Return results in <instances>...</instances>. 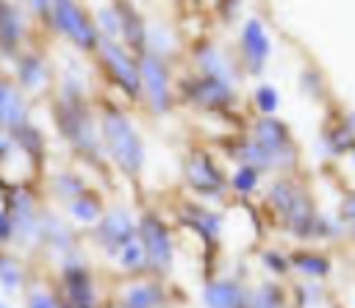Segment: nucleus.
<instances>
[{"mask_svg": "<svg viewBox=\"0 0 355 308\" xmlns=\"http://www.w3.org/2000/svg\"><path fill=\"white\" fill-rule=\"evenodd\" d=\"M186 178H189L191 189L200 191V194H205V197H216L225 189L222 172L216 169V164L202 150H197V153L189 155V161H186Z\"/></svg>", "mask_w": 355, "mask_h": 308, "instance_id": "obj_9", "label": "nucleus"}, {"mask_svg": "<svg viewBox=\"0 0 355 308\" xmlns=\"http://www.w3.org/2000/svg\"><path fill=\"white\" fill-rule=\"evenodd\" d=\"M3 122H6L8 130L25 125V105H22V100L14 94V89H11L8 83H3Z\"/></svg>", "mask_w": 355, "mask_h": 308, "instance_id": "obj_18", "label": "nucleus"}, {"mask_svg": "<svg viewBox=\"0 0 355 308\" xmlns=\"http://www.w3.org/2000/svg\"><path fill=\"white\" fill-rule=\"evenodd\" d=\"M141 83H144V94L150 100V105L164 114L169 111V75H166V67L164 61L155 55V53H141Z\"/></svg>", "mask_w": 355, "mask_h": 308, "instance_id": "obj_7", "label": "nucleus"}, {"mask_svg": "<svg viewBox=\"0 0 355 308\" xmlns=\"http://www.w3.org/2000/svg\"><path fill=\"white\" fill-rule=\"evenodd\" d=\"M0 277H3V283H6L8 289H14L22 275H19V269H17V264H14L11 258H3V261H0Z\"/></svg>", "mask_w": 355, "mask_h": 308, "instance_id": "obj_29", "label": "nucleus"}, {"mask_svg": "<svg viewBox=\"0 0 355 308\" xmlns=\"http://www.w3.org/2000/svg\"><path fill=\"white\" fill-rule=\"evenodd\" d=\"M183 222L191 225L194 230H200L205 239L216 236V230H219V216H216V214H208V211L200 208V205H186V208H183Z\"/></svg>", "mask_w": 355, "mask_h": 308, "instance_id": "obj_17", "label": "nucleus"}, {"mask_svg": "<svg viewBox=\"0 0 355 308\" xmlns=\"http://www.w3.org/2000/svg\"><path fill=\"white\" fill-rule=\"evenodd\" d=\"M125 302L128 305H155V302H161V291L155 286H133V289H128Z\"/></svg>", "mask_w": 355, "mask_h": 308, "instance_id": "obj_25", "label": "nucleus"}, {"mask_svg": "<svg viewBox=\"0 0 355 308\" xmlns=\"http://www.w3.org/2000/svg\"><path fill=\"white\" fill-rule=\"evenodd\" d=\"M55 119H58V128L67 136V142L97 164V139H94L92 119L83 108L78 89H64V97L55 105Z\"/></svg>", "mask_w": 355, "mask_h": 308, "instance_id": "obj_2", "label": "nucleus"}, {"mask_svg": "<svg viewBox=\"0 0 355 308\" xmlns=\"http://www.w3.org/2000/svg\"><path fill=\"white\" fill-rule=\"evenodd\" d=\"M263 264H269L275 272H283V269H286V261H283L277 253H266V255H263Z\"/></svg>", "mask_w": 355, "mask_h": 308, "instance_id": "obj_34", "label": "nucleus"}, {"mask_svg": "<svg viewBox=\"0 0 355 308\" xmlns=\"http://www.w3.org/2000/svg\"><path fill=\"white\" fill-rule=\"evenodd\" d=\"M239 155H241V161L244 164H250V166H258V169H269L277 158L261 144V142H255V139H247V142H241L239 144Z\"/></svg>", "mask_w": 355, "mask_h": 308, "instance_id": "obj_19", "label": "nucleus"}, {"mask_svg": "<svg viewBox=\"0 0 355 308\" xmlns=\"http://www.w3.org/2000/svg\"><path fill=\"white\" fill-rule=\"evenodd\" d=\"M252 139L261 142L277 161H283L286 155H291V153H288V130H286V125L277 122V119L269 117V114H263V117L255 122V128H252Z\"/></svg>", "mask_w": 355, "mask_h": 308, "instance_id": "obj_12", "label": "nucleus"}, {"mask_svg": "<svg viewBox=\"0 0 355 308\" xmlns=\"http://www.w3.org/2000/svg\"><path fill=\"white\" fill-rule=\"evenodd\" d=\"M139 236H141V244L147 250V264L161 275L169 272V266H172V241H169V233H166L164 222L153 214L141 216Z\"/></svg>", "mask_w": 355, "mask_h": 308, "instance_id": "obj_6", "label": "nucleus"}, {"mask_svg": "<svg viewBox=\"0 0 355 308\" xmlns=\"http://www.w3.org/2000/svg\"><path fill=\"white\" fill-rule=\"evenodd\" d=\"M11 133L17 136V144H19L25 153H31L33 158H39V155H42V150H44V142H42V136H39V130H36V128H31V125L25 122V125L14 128Z\"/></svg>", "mask_w": 355, "mask_h": 308, "instance_id": "obj_23", "label": "nucleus"}, {"mask_svg": "<svg viewBox=\"0 0 355 308\" xmlns=\"http://www.w3.org/2000/svg\"><path fill=\"white\" fill-rule=\"evenodd\" d=\"M197 64H200V69L205 72V75H216V78H222V80H233V69H230V64L211 47V44H200L197 47Z\"/></svg>", "mask_w": 355, "mask_h": 308, "instance_id": "obj_15", "label": "nucleus"}, {"mask_svg": "<svg viewBox=\"0 0 355 308\" xmlns=\"http://www.w3.org/2000/svg\"><path fill=\"white\" fill-rule=\"evenodd\" d=\"M97 19H100V28H103L108 36H114V33H119V31H122V22H119V8H100Z\"/></svg>", "mask_w": 355, "mask_h": 308, "instance_id": "obj_28", "label": "nucleus"}, {"mask_svg": "<svg viewBox=\"0 0 355 308\" xmlns=\"http://www.w3.org/2000/svg\"><path fill=\"white\" fill-rule=\"evenodd\" d=\"M116 8H119V22H122L125 42H128L133 50L144 53V25H141V17H139L128 3H116Z\"/></svg>", "mask_w": 355, "mask_h": 308, "instance_id": "obj_14", "label": "nucleus"}, {"mask_svg": "<svg viewBox=\"0 0 355 308\" xmlns=\"http://www.w3.org/2000/svg\"><path fill=\"white\" fill-rule=\"evenodd\" d=\"M53 19L61 33H67L80 50H94L100 44L97 25L75 6V0H53Z\"/></svg>", "mask_w": 355, "mask_h": 308, "instance_id": "obj_4", "label": "nucleus"}, {"mask_svg": "<svg viewBox=\"0 0 355 308\" xmlns=\"http://www.w3.org/2000/svg\"><path fill=\"white\" fill-rule=\"evenodd\" d=\"M349 125H352V128H355V114H352V117H349Z\"/></svg>", "mask_w": 355, "mask_h": 308, "instance_id": "obj_36", "label": "nucleus"}, {"mask_svg": "<svg viewBox=\"0 0 355 308\" xmlns=\"http://www.w3.org/2000/svg\"><path fill=\"white\" fill-rule=\"evenodd\" d=\"M258 108H261L263 114H272V111L277 108V94H275L272 86H261V89H258Z\"/></svg>", "mask_w": 355, "mask_h": 308, "instance_id": "obj_30", "label": "nucleus"}, {"mask_svg": "<svg viewBox=\"0 0 355 308\" xmlns=\"http://www.w3.org/2000/svg\"><path fill=\"white\" fill-rule=\"evenodd\" d=\"M64 289H67V297H69L72 305H92L94 302L92 277L80 266H67L64 269Z\"/></svg>", "mask_w": 355, "mask_h": 308, "instance_id": "obj_13", "label": "nucleus"}, {"mask_svg": "<svg viewBox=\"0 0 355 308\" xmlns=\"http://www.w3.org/2000/svg\"><path fill=\"white\" fill-rule=\"evenodd\" d=\"M69 214L80 222H94L100 216V203L97 197H89V194H78L72 203H69Z\"/></svg>", "mask_w": 355, "mask_h": 308, "instance_id": "obj_24", "label": "nucleus"}, {"mask_svg": "<svg viewBox=\"0 0 355 308\" xmlns=\"http://www.w3.org/2000/svg\"><path fill=\"white\" fill-rule=\"evenodd\" d=\"M241 53H244L250 72L258 75L266 55H269V36L263 33V25L258 19H247V25L241 31Z\"/></svg>", "mask_w": 355, "mask_h": 308, "instance_id": "obj_11", "label": "nucleus"}, {"mask_svg": "<svg viewBox=\"0 0 355 308\" xmlns=\"http://www.w3.org/2000/svg\"><path fill=\"white\" fill-rule=\"evenodd\" d=\"M103 139H105V147L114 158V164L128 175V178H136L139 169H141V142L136 136V130L130 128V122L116 111V108H108L103 114Z\"/></svg>", "mask_w": 355, "mask_h": 308, "instance_id": "obj_1", "label": "nucleus"}, {"mask_svg": "<svg viewBox=\"0 0 355 308\" xmlns=\"http://www.w3.org/2000/svg\"><path fill=\"white\" fill-rule=\"evenodd\" d=\"M31 6H33L36 14H47V11H53V0H31Z\"/></svg>", "mask_w": 355, "mask_h": 308, "instance_id": "obj_35", "label": "nucleus"}, {"mask_svg": "<svg viewBox=\"0 0 355 308\" xmlns=\"http://www.w3.org/2000/svg\"><path fill=\"white\" fill-rule=\"evenodd\" d=\"M19 36H22V22H19L17 11H14V6L6 3L3 6V47H6L8 55L14 53V44H17Z\"/></svg>", "mask_w": 355, "mask_h": 308, "instance_id": "obj_20", "label": "nucleus"}, {"mask_svg": "<svg viewBox=\"0 0 355 308\" xmlns=\"http://www.w3.org/2000/svg\"><path fill=\"white\" fill-rule=\"evenodd\" d=\"M97 47H100V55H103V64H105L108 75L125 89L128 97H139V92L144 89V83H141V64H136L119 44H114L111 36L100 39Z\"/></svg>", "mask_w": 355, "mask_h": 308, "instance_id": "obj_5", "label": "nucleus"}, {"mask_svg": "<svg viewBox=\"0 0 355 308\" xmlns=\"http://www.w3.org/2000/svg\"><path fill=\"white\" fill-rule=\"evenodd\" d=\"M291 264L297 266V272L302 275H313V277H324L330 272V261L322 258V255H313V253H297L291 258Z\"/></svg>", "mask_w": 355, "mask_h": 308, "instance_id": "obj_21", "label": "nucleus"}, {"mask_svg": "<svg viewBox=\"0 0 355 308\" xmlns=\"http://www.w3.org/2000/svg\"><path fill=\"white\" fill-rule=\"evenodd\" d=\"M133 222L125 211H111L103 216L100 228H97V241L105 247V253H122V247L128 241H133Z\"/></svg>", "mask_w": 355, "mask_h": 308, "instance_id": "obj_10", "label": "nucleus"}, {"mask_svg": "<svg viewBox=\"0 0 355 308\" xmlns=\"http://www.w3.org/2000/svg\"><path fill=\"white\" fill-rule=\"evenodd\" d=\"M183 92H186V100H191L194 105L211 108V111H222V108H227L233 103L230 83L216 78V75H202V78L186 80Z\"/></svg>", "mask_w": 355, "mask_h": 308, "instance_id": "obj_8", "label": "nucleus"}, {"mask_svg": "<svg viewBox=\"0 0 355 308\" xmlns=\"http://www.w3.org/2000/svg\"><path fill=\"white\" fill-rule=\"evenodd\" d=\"M58 191L61 194H83V186L69 175H58Z\"/></svg>", "mask_w": 355, "mask_h": 308, "instance_id": "obj_31", "label": "nucleus"}, {"mask_svg": "<svg viewBox=\"0 0 355 308\" xmlns=\"http://www.w3.org/2000/svg\"><path fill=\"white\" fill-rule=\"evenodd\" d=\"M255 180H258V166L244 164V166L233 175V189H236V191H252V189H255Z\"/></svg>", "mask_w": 355, "mask_h": 308, "instance_id": "obj_27", "label": "nucleus"}, {"mask_svg": "<svg viewBox=\"0 0 355 308\" xmlns=\"http://www.w3.org/2000/svg\"><path fill=\"white\" fill-rule=\"evenodd\" d=\"M42 78H44V64L36 55H22L19 58V83L33 89L42 83Z\"/></svg>", "mask_w": 355, "mask_h": 308, "instance_id": "obj_22", "label": "nucleus"}, {"mask_svg": "<svg viewBox=\"0 0 355 308\" xmlns=\"http://www.w3.org/2000/svg\"><path fill=\"white\" fill-rule=\"evenodd\" d=\"M239 3H241V0H219V14H222L225 19H233V17H236Z\"/></svg>", "mask_w": 355, "mask_h": 308, "instance_id": "obj_32", "label": "nucleus"}, {"mask_svg": "<svg viewBox=\"0 0 355 308\" xmlns=\"http://www.w3.org/2000/svg\"><path fill=\"white\" fill-rule=\"evenodd\" d=\"M341 214H344V219H347V222H352V225H355V194H349V197L344 200Z\"/></svg>", "mask_w": 355, "mask_h": 308, "instance_id": "obj_33", "label": "nucleus"}, {"mask_svg": "<svg viewBox=\"0 0 355 308\" xmlns=\"http://www.w3.org/2000/svg\"><path fill=\"white\" fill-rule=\"evenodd\" d=\"M205 302L208 305H241L244 302V291L233 280H216V283H211L205 289Z\"/></svg>", "mask_w": 355, "mask_h": 308, "instance_id": "obj_16", "label": "nucleus"}, {"mask_svg": "<svg viewBox=\"0 0 355 308\" xmlns=\"http://www.w3.org/2000/svg\"><path fill=\"white\" fill-rule=\"evenodd\" d=\"M144 261H147V250H144V244L128 241V244L122 247V264H125V269H141Z\"/></svg>", "mask_w": 355, "mask_h": 308, "instance_id": "obj_26", "label": "nucleus"}, {"mask_svg": "<svg viewBox=\"0 0 355 308\" xmlns=\"http://www.w3.org/2000/svg\"><path fill=\"white\" fill-rule=\"evenodd\" d=\"M272 205L277 208V214L286 219V225H291V230L297 236H311L316 233V216H313V205L308 200V194L302 189H297L294 183H275L269 191Z\"/></svg>", "mask_w": 355, "mask_h": 308, "instance_id": "obj_3", "label": "nucleus"}]
</instances>
